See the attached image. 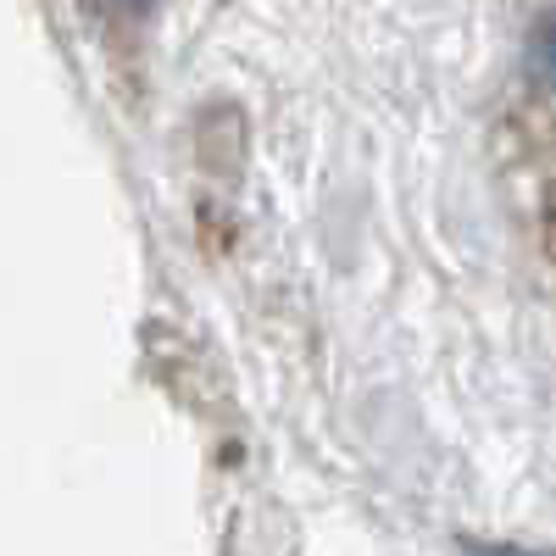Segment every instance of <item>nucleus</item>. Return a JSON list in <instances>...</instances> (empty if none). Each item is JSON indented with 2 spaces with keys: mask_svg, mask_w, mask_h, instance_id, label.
I'll use <instances>...</instances> for the list:
<instances>
[{
  "mask_svg": "<svg viewBox=\"0 0 556 556\" xmlns=\"http://www.w3.org/2000/svg\"><path fill=\"white\" fill-rule=\"evenodd\" d=\"M468 556H545V551H523V545H468Z\"/></svg>",
  "mask_w": 556,
  "mask_h": 556,
  "instance_id": "2",
  "label": "nucleus"
},
{
  "mask_svg": "<svg viewBox=\"0 0 556 556\" xmlns=\"http://www.w3.org/2000/svg\"><path fill=\"white\" fill-rule=\"evenodd\" d=\"M534 78H540V89H551V23L545 17L534 28Z\"/></svg>",
  "mask_w": 556,
  "mask_h": 556,
  "instance_id": "1",
  "label": "nucleus"
},
{
  "mask_svg": "<svg viewBox=\"0 0 556 556\" xmlns=\"http://www.w3.org/2000/svg\"><path fill=\"white\" fill-rule=\"evenodd\" d=\"M112 7H123V12H134V17H139V12H151L156 0H112Z\"/></svg>",
  "mask_w": 556,
  "mask_h": 556,
  "instance_id": "3",
  "label": "nucleus"
}]
</instances>
